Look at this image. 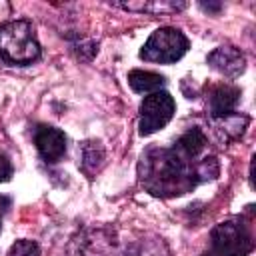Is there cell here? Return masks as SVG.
I'll list each match as a JSON object with an SVG mask.
<instances>
[{"label": "cell", "mask_w": 256, "mask_h": 256, "mask_svg": "<svg viewBox=\"0 0 256 256\" xmlns=\"http://www.w3.org/2000/svg\"><path fill=\"white\" fill-rule=\"evenodd\" d=\"M210 164H216L214 158H206L200 168L192 170V160L184 158L174 148H152L142 156L140 178L152 194L178 196L194 188L200 180L214 178L216 172H210Z\"/></svg>", "instance_id": "6da1fadb"}, {"label": "cell", "mask_w": 256, "mask_h": 256, "mask_svg": "<svg viewBox=\"0 0 256 256\" xmlns=\"http://www.w3.org/2000/svg\"><path fill=\"white\" fill-rule=\"evenodd\" d=\"M40 44L28 20H12L0 26V58L8 64H30L38 60Z\"/></svg>", "instance_id": "7a4b0ae2"}, {"label": "cell", "mask_w": 256, "mask_h": 256, "mask_svg": "<svg viewBox=\"0 0 256 256\" xmlns=\"http://www.w3.org/2000/svg\"><path fill=\"white\" fill-rule=\"evenodd\" d=\"M188 50V38L172 26L158 28L150 34L146 44L140 50V58L146 62H158V64H170L180 60Z\"/></svg>", "instance_id": "3957f363"}, {"label": "cell", "mask_w": 256, "mask_h": 256, "mask_svg": "<svg viewBox=\"0 0 256 256\" xmlns=\"http://www.w3.org/2000/svg\"><path fill=\"white\" fill-rule=\"evenodd\" d=\"M250 234L238 220L218 224L210 234V252L206 256H246L250 250Z\"/></svg>", "instance_id": "277c9868"}, {"label": "cell", "mask_w": 256, "mask_h": 256, "mask_svg": "<svg viewBox=\"0 0 256 256\" xmlns=\"http://www.w3.org/2000/svg\"><path fill=\"white\" fill-rule=\"evenodd\" d=\"M174 110H176V104L168 92L158 90L148 94L140 104V124H138L140 134L150 136L156 130L164 128L172 120Z\"/></svg>", "instance_id": "5b68a950"}, {"label": "cell", "mask_w": 256, "mask_h": 256, "mask_svg": "<svg viewBox=\"0 0 256 256\" xmlns=\"http://www.w3.org/2000/svg\"><path fill=\"white\" fill-rule=\"evenodd\" d=\"M34 144L40 156L50 164L58 162L66 152V136L54 126H38L34 132Z\"/></svg>", "instance_id": "8992f818"}, {"label": "cell", "mask_w": 256, "mask_h": 256, "mask_svg": "<svg viewBox=\"0 0 256 256\" xmlns=\"http://www.w3.org/2000/svg\"><path fill=\"white\" fill-rule=\"evenodd\" d=\"M208 64L216 72H220V74H224L228 78H236V76H240L244 72L246 58L234 46H218L216 50H212L208 54Z\"/></svg>", "instance_id": "52a82bcc"}, {"label": "cell", "mask_w": 256, "mask_h": 256, "mask_svg": "<svg viewBox=\"0 0 256 256\" xmlns=\"http://www.w3.org/2000/svg\"><path fill=\"white\" fill-rule=\"evenodd\" d=\"M240 100V90L236 86L230 84H220L210 92L208 98V106H210V114L216 120H226L234 114L236 104Z\"/></svg>", "instance_id": "ba28073f"}, {"label": "cell", "mask_w": 256, "mask_h": 256, "mask_svg": "<svg viewBox=\"0 0 256 256\" xmlns=\"http://www.w3.org/2000/svg\"><path fill=\"white\" fill-rule=\"evenodd\" d=\"M206 148V136L200 128H190L188 132H184L176 142H174V150L178 154H182L188 160H194L202 154V150Z\"/></svg>", "instance_id": "9c48e42d"}, {"label": "cell", "mask_w": 256, "mask_h": 256, "mask_svg": "<svg viewBox=\"0 0 256 256\" xmlns=\"http://www.w3.org/2000/svg\"><path fill=\"white\" fill-rule=\"evenodd\" d=\"M128 84L138 94H152V92H158L166 84V78L150 70H130Z\"/></svg>", "instance_id": "30bf717a"}, {"label": "cell", "mask_w": 256, "mask_h": 256, "mask_svg": "<svg viewBox=\"0 0 256 256\" xmlns=\"http://www.w3.org/2000/svg\"><path fill=\"white\" fill-rule=\"evenodd\" d=\"M6 256H40V248L32 240H16Z\"/></svg>", "instance_id": "8fae6325"}, {"label": "cell", "mask_w": 256, "mask_h": 256, "mask_svg": "<svg viewBox=\"0 0 256 256\" xmlns=\"http://www.w3.org/2000/svg\"><path fill=\"white\" fill-rule=\"evenodd\" d=\"M102 158H104V152H102V148H100V144L98 142H88L86 146H84V152H82V166H84V170L88 168V164L92 162H102Z\"/></svg>", "instance_id": "7c38bea8"}, {"label": "cell", "mask_w": 256, "mask_h": 256, "mask_svg": "<svg viewBox=\"0 0 256 256\" xmlns=\"http://www.w3.org/2000/svg\"><path fill=\"white\" fill-rule=\"evenodd\" d=\"M124 8H128V10H166V12H170V10H180V8H184L186 4L184 2H180V4H174V2H164V4H122Z\"/></svg>", "instance_id": "4fadbf2b"}, {"label": "cell", "mask_w": 256, "mask_h": 256, "mask_svg": "<svg viewBox=\"0 0 256 256\" xmlns=\"http://www.w3.org/2000/svg\"><path fill=\"white\" fill-rule=\"evenodd\" d=\"M10 178H12V164L4 154H0V182H8Z\"/></svg>", "instance_id": "5bb4252c"}, {"label": "cell", "mask_w": 256, "mask_h": 256, "mask_svg": "<svg viewBox=\"0 0 256 256\" xmlns=\"http://www.w3.org/2000/svg\"><path fill=\"white\" fill-rule=\"evenodd\" d=\"M8 204H10V200L4 198V196H0V226H2V216H4V212L8 208Z\"/></svg>", "instance_id": "9a60e30c"}]
</instances>
